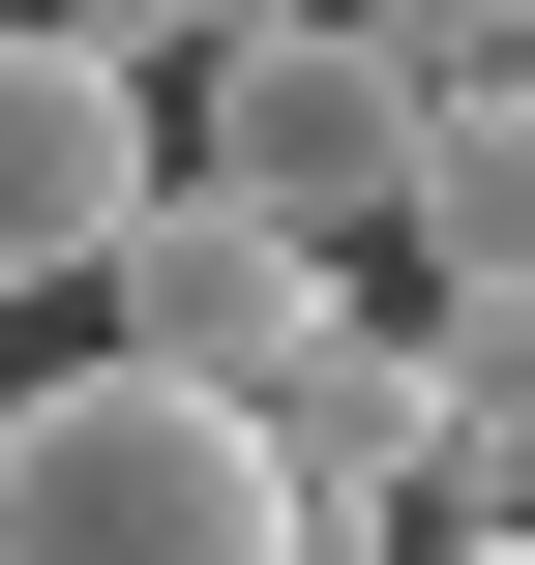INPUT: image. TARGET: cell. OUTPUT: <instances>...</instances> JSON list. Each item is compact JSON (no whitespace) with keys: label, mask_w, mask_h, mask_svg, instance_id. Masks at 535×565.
Returning <instances> with one entry per match:
<instances>
[{"label":"cell","mask_w":535,"mask_h":565,"mask_svg":"<svg viewBox=\"0 0 535 565\" xmlns=\"http://www.w3.org/2000/svg\"><path fill=\"white\" fill-rule=\"evenodd\" d=\"M417 60L357 30V0H268V30H208L179 60V179H238V209H298V238H387L417 209Z\"/></svg>","instance_id":"7a4b0ae2"},{"label":"cell","mask_w":535,"mask_h":565,"mask_svg":"<svg viewBox=\"0 0 535 565\" xmlns=\"http://www.w3.org/2000/svg\"><path fill=\"white\" fill-rule=\"evenodd\" d=\"M387 238H417L447 298H535V60H506V89H447V119H417V209H387Z\"/></svg>","instance_id":"8992f818"},{"label":"cell","mask_w":535,"mask_h":565,"mask_svg":"<svg viewBox=\"0 0 535 565\" xmlns=\"http://www.w3.org/2000/svg\"><path fill=\"white\" fill-rule=\"evenodd\" d=\"M0 30H30V0H0Z\"/></svg>","instance_id":"9c48e42d"},{"label":"cell","mask_w":535,"mask_h":565,"mask_svg":"<svg viewBox=\"0 0 535 565\" xmlns=\"http://www.w3.org/2000/svg\"><path fill=\"white\" fill-rule=\"evenodd\" d=\"M149 179H179L149 60H119L89 0H30V30H0V298H89V268L149 238Z\"/></svg>","instance_id":"3957f363"},{"label":"cell","mask_w":535,"mask_h":565,"mask_svg":"<svg viewBox=\"0 0 535 565\" xmlns=\"http://www.w3.org/2000/svg\"><path fill=\"white\" fill-rule=\"evenodd\" d=\"M0 565H328V536H298V447H268V387L60 358V387L0 417Z\"/></svg>","instance_id":"6da1fadb"},{"label":"cell","mask_w":535,"mask_h":565,"mask_svg":"<svg viewBox=\"0 0 535 565\" xmlns=\"http://www.w3.org/2000/svg\"><path fill=\"white\" fill-rule=\"evenodd\" d=\"M268 447H298V536H328V565H417L447 507H477V387H447V328L298 358V387H268Z\"/></svg>","instance_id":"5b68a950"},{"label":"cell","mask_w":535,"mask_h":565,"mask_svg":"<svg viewBox=\"0 0 535 565\" xmlns=\"http://www.w3.org/2000/svg\"><path fill=\"white\" fill-rule=\"evenodd\" d=\"M89 298H119V358H179V387H298V358H357L328 238H298V209H238V179H149V238H119Z\"/></svg>","instance_id":"277c9868"},{"label":"cell","mask_w":535,"mask_h":565,"mask_svg":"<svg viewBox=\"0 0 535 565\" xmlns=\"http://www.w3.org/2000/svg\"><path fill=\"white\" fill-rule=\"evenodd\" d=\"M0 417H30V387H0Z\"/></svg>","instance_id":"ba28073f"},{"label":"cell","mask_w":535,"mask_h":565,"mask_svg":"<svg viewBox=\"0 0 535 565\" xmlns=\"http://www.w3.org/2000/svg\"><path fill=\"white\" fill-rule=\"evenodd\" d=\"M417 565H535V507H447V536H417Z\"/></svg>","instance_id":"52a82bcc"}]
</instances>
